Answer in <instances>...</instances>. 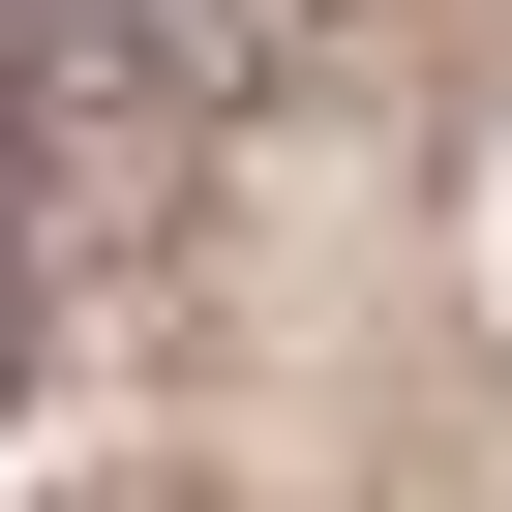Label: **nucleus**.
<instances>
[{
	"mask_svg": "<svg viewBox=\"0 0 512 512\" xmlns=\"http://www.w3.org/2000/svg\"><path fill=\"white\" fill-rule=\"evenodd\" d=\"M61 31H91L121 91H181V121H211V91H272V61L332 31V0H61Z\"/></svg>",
	"mask_w": 512,
	"mask_h": 512,
	"instance_id": "f257e3e1",
	"label": "nucleus"
},
{
	"mask_svg": "<svg viewBox=\"0 0 512 512\" xmlns=\"http://www.w3.org/2000/svg\"><path fill=\"white\" fill-rule=\"evenodd\" d=\"M0 362H31V241H0Z\"/></svg>",
	"mask_w": 512,
	"mask_h": 512,
	"instance_id": "f03ea898",
	"label": "nucleus"
}]
</instances>
